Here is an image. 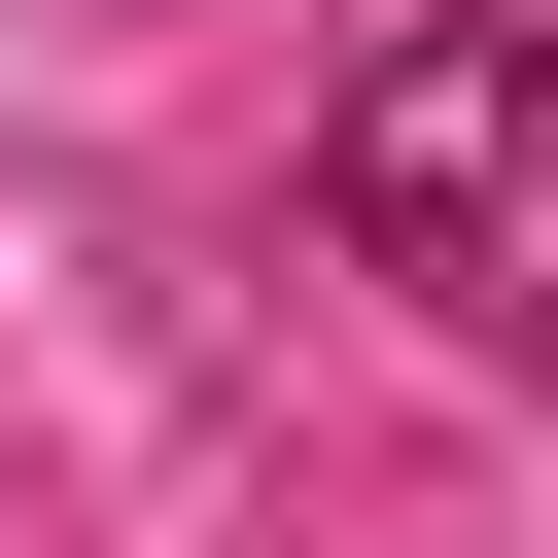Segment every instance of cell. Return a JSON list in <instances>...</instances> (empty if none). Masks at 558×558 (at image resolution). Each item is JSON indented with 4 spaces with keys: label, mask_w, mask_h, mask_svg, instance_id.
I'll return each mask as SVG.
<instances>
[{
    "label": "cell",
    "mask_w": 558,
    "mask_h": 558,
    "mask_svg": "<svg viewBox=\"0 0 558 558\" xmlns=\"http://www.w3.org/2000/svg\"><path fill=\"white\" fill-rule=\"evenodd\" d=\"M523 140H558V0H418V35L349 70V140H314L349 244H384L453 349H523V279H558V244H523Z\"/></svg>",
    "instance_id": "1"
}]
</instances>
